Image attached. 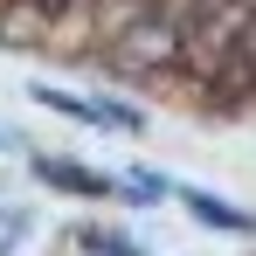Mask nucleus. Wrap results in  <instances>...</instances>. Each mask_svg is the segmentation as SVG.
Segmentation results:
<instances>
[{
	"instance_id": "obj_1",
	"label": "nucleus",
	"mask_w": 256,
	"mask_h": 256,
	"mask_svg": "<svg viewBox=\"0 0 256 256\" xmlns=\"http://www.w3.org/2000/svg\"><path fill=\"white\" fill-rule=\"evenodd\" d=\"M90 62L111 70V76H125V84H160V76L173 84L180 76V21L152 0L146 14H132L118 35H104L90 48Z\"/></svg>"
},
{
	"instance_id": "obj_2",
	"label": "nucleus",
	"mask_w": 256,
	"mask_h": 256,
	"mask_svg": "<svg viewBox=\"0 0 256 256\" xmlns=\"http://www.w3.org/2000/svg\"><path fill=\"white\" fill-rule=\"evenodd\" d=\"M35 180L56 187V194H76V201H111V194H118L111 173H90V166H76V160H35Z\"/></svg>"
},
{
	"instance_id": "obj_3",
	"label": "nucleus",
	"mask_w": 256,
	"mask_h": 256,
	"mask_svg": "<svg viewBox=\"0 0 256 256\" xmlns=\"http://www.w3.org/2000/svg\"><path fill=\"white\" fill-rule=\"evenodd\" d=\"M56 21L42 14V0H0V48H48Z\"/></svg>"
},
{
	"instance_id": "obj_4",
	"label": "nucleus",
	"mask_w": 256,
	"mask_h": 256,
	"mask_svg": "<svg viewBox=\"0 0 256 256\" xmlns=\"http://www.w3.org/2000/svg\"><path fill=\"white\" fill-rule=\"evenodd\" d=\"M180 201H187V208L201 214V222H214V228H256V222H250L242 208H222L214 194H180Z\"/></svg>"
},
{
	"instance_id": "obj_5",
	"label": "nucleus",
	"mask_w": 256,
	"mask_h": 256,
	"mask_svg": "<svg viewBox=\"0 0 256 256\" xmlns=\"http://www.w3.org/2000/svg\"><path fill=\"white\" fill-rule=\"evenodd\" d=\"M236 48H242V56H250V62H256V14H250V21H242V42H236Z\"/></svg>"
}]
</instances>
